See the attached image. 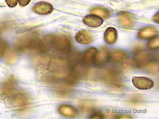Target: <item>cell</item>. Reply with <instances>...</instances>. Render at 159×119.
I'll use <instances>...</instances> for the list:
<instances>
[{
	"label": "cell",
	"mask_w": 159,
	"mask_h": 119,
	"mask_svg": "<svg viewBox=\"0 0 159 119\" xmlns=\"http://www.w3.org/2000/svg\"><path fill=\"white\" fill-rule=\"evenodd\" d=\"M4 100L8 106L20 112L27 109L31 103L28 94L23 90L17 89Z\"/></svg>",
	"instance_id": "1"
},
{
	"label": "cell",
	"mask_w": 159,
	"mask_h": 119,
	"mask_svg": "<svg viewBox=\"0 0 159 119\" xmlns=\"http://www.w3.org/2000/svg\"><path fill=\"white\" fill-rule=\"evenodd\" d=\"M18 82L16 77L11 76L3 82L0 90V97L4 100L17 89Z\"/></svg>",
	"instance_id": "2"
},
{
	"label": "cell",
	"mask_w": 159,
	"mask_h": 119,
	"mask_svg": "<svg viewBox=\"0 0 159 119\" xmlns=\"http://www.w3.org/2000/svg\"><path fill=\"white\" fill-rule=\"evenodd\" d=\"M132 82L136 88L141 90L151 89L154 85L151 79L143 77H134L132 78Z\"/></svg>",
	"instance_id": "3"
},
{
	"label": "cell",
	"mask_w": 159,
	"mask_h": 119,
	"mask_svg": "<svg viewBox=\"0 0 159 119\" xmlns=\"http://www.w3.org/2000/svg\"><path fill=\"white\" fill-rule=\"evenodd\" d=\"M32 10L37 14L41 15H46L51 14L53 11L54 8L50 4L42 2L34 5Z\"/></svg>",
	"instance_id": "4"
},
{
	"label": "cell",
	"mask_w": 159,
	"mask_h": 119,
	"mask_svg": "<svg viewBox=\"0 0 159 119\" xmlns=\"http://www.w3.org/2000/svg\"><path fill=\"white\" fill-rule=\"evenodd\" d=\"M97 51L94 47H90L86 50L82 58V64L85 66L91 64L95 60Z\"/></svg>",
	"instance_id": "5"
},
{
	"label": "cell",
	"mask_w": 159,
	"mask_h": 119,
	"mask_svg": "<svg viewBox=\"0 0 159 119\" xmlns=\"http://www.w3.org/2000/svg\"><path fill=\"white\" fill-rule=\"evenodd\" d=\"M75 37L76 41L79 43L84 45L89 44L94 40V38L91 32L86 30L78 32Z\"/></svg>",
	"instance_id": "6"
},
{
	"label": "cell",
	"mask_w": 159,
	"mask_h": 119,
	"mask_svg": "<svg viewBox=\"0 0 159 119\" xmlns=\"http://www.w3.org/2000/svg\"><path fill=\"white\" fill-rule=\"evenodd\" d=\"M57 110L60 114L65 117H74L78 115V112L76 109L70 105L61 104L58 107Z\"/></svg>",
	"instance_id": "7"
},
{
	"label": "cell",
	"mask_w": 159,
	"mask_h": 119,
	"mask_svg": "<svg viewBox=\"0 0 159 119\" xmlns=\"http://www.w3.org/2000/svg\"><path fill=\"white\" fill-rule=\"evenodd\" d=\"M84 23L89 27L97 28L101 26L103 21L102 18L95 15H91L86 16L83 19Z\"/></svg>",
	"instance_id": "8"
},
{
	"label": "cell",
	"mask_w": 159,
	"mask_h": 119,
	"mask_svg": "<svg viewBox=\"0 0 159 119\" xmlns=\"http://www.w3.org/2000/svg\"><path fill=\"white\" fill-rule=\"evenodd\" d=\"M158 33L157 29L153 26L144 28L138 33V37L142 39H147L154 37Z\"/></svg>",
	"instance_id": "9"
},
{
	"label": "cell",
	"mask_w": 159,
	"mask_h": 119,
	"mask_svg": "<svg viewBox=\"0 0 159 119\" xmlns=\"http://www.w3.org/2000/svg\"><path fill=\"white\" fill-rule=\"evenodd\" d=\"M117 37V32L116 29L114 28L110 27L105 31L104 41L108 44L112 45L116 42Z\"/></svg>",
	"instance_id": "10"
},
{
	"label": "cell",
	"mask_w": 159,
	"mask_h": 119,
	"mask_svg": "<svg viewBox=\"0 0 159 119\" xmlns=\"http://www.w3.org/2000/svg\"><path fill=\"white\" fill-rule=\"evenodd\" d=\"M109 56V49L107 47H103L97 51L95 60L97 64H102L107 61Z\"/></svg>",
	"instance_id": "11"
},
{
	"label": "cell",
	"mask_w": 159,
	"mask_h": 119,
	"mask_svg": "<svg viewBox=\"0 0 159 119\" xmlns=\"http://www.w3.org/2000/svg\"><path fill=\"white\" fill-rule=\"evenodd\" d=\"M121 24L125 28H130L133 25V20L131 16L126 12H122L118 16Z\"/></svg>",
	"instance_id": "12"
},
{
	"label": "cell",
	"mask_w": 159,
	"mask_h": 119,
	"mask_svg": "<svg viewBox=\"0 0 159 119\" xmlns=\"http://www.w3.org/2000/svg\"><path fill=\"white\" fill-rule=\"evenodd\" d=\"M90 14L99 16L104 19L110 17L111 14L110 11L107 9L102 7H96L91 10Z\"/></svg>",
	"instance_id": "13"
},
{
	"label": "cell",
	"mask_w": 159,
	"mask_h": 119,
	"mask_svg": "<svg viewBox=\"0 0 159 119\" xmlns=\"http://www.w3.org/2000/svg\"><path fill=\"white\" fill-rule=\"evenodd\" d=\"M125 55V52L122 50H118L114 51L111 56V60L115 61H119L122 60Z\"/></svg>",
	"instance_id": "14"
},
{
	"label": "cell",
	"mask_w": 159,
	"mask_h": 119,
	"mask_svg": "<svg viewBox=\"0 0 159 119\" xmlns=\"http://www.w3.org/2000/svg\"><path fill=\"white\" fill-rule=\"evenodd\" d=\"M159 46V38L155 36L149 41L148 44V48L150 50H155L158 48Z\"/></svg>",
	"instance_id": "15"
},
{
	"label": "cell",
	"mask_w": 159,
	"mask_h": 119,
	"mask_svg": "<svg viewBox=\"0 0 159 119\" xmlns=\"http://www.w3.org/2000/svg\"><path fill=\"white\" fill-rule=\"evenodd\" d=\"M5 1L9 7L13 8L17 5L18 0H5Z\"/></svg>",
	"instance_id": "16"
},
{
	"label": "cell",
	"mask_w": 159,
	"mask_h": 119,
	"mask_svg": "<svg viewBox=\"0 0 159 119\" xmlns=\"http://www.w3.org/2000/svg\"><path fill=\"white\" fill-rule=\"evenodd\" d=\"M90 117V119H103L104 116L100 113L97 112L92 114Z\"/></svg>",
	"instance_id": "17"
},
{
	"label": "cell",
	"mask_w": 159,
	"mask_h": 119,
	"mask_svg": "<svg viewBox=\"0 0 159 119\" xmlns=\"http://www.w3.org/2000/svg\"><path fill=\"white\" fill-rule=\"evenodd\" d=\"M31 0H19L20 5L22 7H24L28 5Z\"/></svg>",
	"instance_id": "18"
},
{
	"label": "cell",
	"mask_w": 159,
	"mask_h": 119,
	"mask_svg": "<svg viewBox=\"0 0 159 119\" xmlns=\"http://www.w3.org/2000/svg\"><path fill=\"white\" fill-rule=\"evenodd\" d=\"M159 12L153 17V19L157 23H159Z\"/></svg>",
	"instance_id": "19"
}]
</instances>
